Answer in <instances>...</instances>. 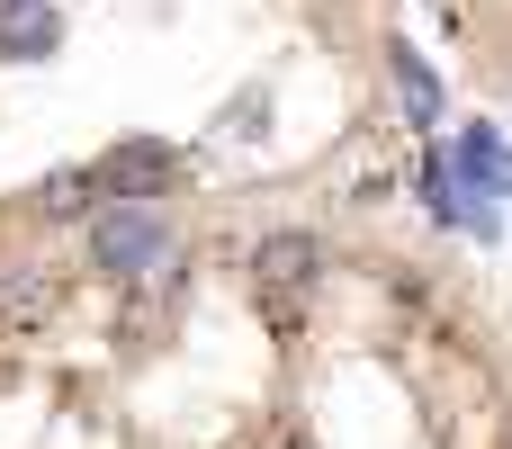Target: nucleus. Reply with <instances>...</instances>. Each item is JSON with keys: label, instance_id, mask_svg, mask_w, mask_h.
Wrapping results in <instances>:
<instances>
[{"label": "nucleus", "instance_id": "8", "mask_svg": "<svg viewBox=\"0 0 512 449\" xmlns=\"http://www.w3.org/2000/svg\"><path fill=\"white\" fill-rule=\"evenodd\" d=\"M504 90H512V81H504Z\"/></svg>", "mask_w": 512, "mask_h": 449}, {"label": "nucleus", "instance_id": "3", "mask_svg": "<svg viewBox=\"0 0 512 449\" xmlns=\"http://www.w3.org/2000/svg\"><path fill=\"white\" fill-rule=\"evenodd\" d=\"M324 234H306V225H279V234H261L252 243V288L270 297V306H297V297H315L324 288Z\"/></svg>", "mask_w": 512, "mask_h": 449}, {"label": "nucleus", "instance_id": "1", "mask_svg": "<svg viewBox=\"0 0 512 449\" xmlns=\"http://www.w3.org/2000/svg\"><path fill=\"white\" fill-rule=\"evenodd\" d=\"M81 243H90V270H99L108 288H144V279H162V270L180 261L171 207H126V198H108V207L81 225Z\"/></svg>", "mask_w": 512, "mask_h": 449}, {"label": "nucleus", "instance_id": "6", "mask_svg": "<svg viewBox=\"0 0 512 449\" xmlns=\"http://www.w3.org/2000/svg\"><path fill=\"white\" fill-rule=\"evenodd\" d=\"M387 72H396V90H405V117L432 126V117H441V81L423 72V54H414L405 36H387Z\"/></svg>", "mask_w": 512, "mask_h": 449}, {"label": "nucleus", "instance_id": "7", "mask_svg": "<svg viewBox=\"0 0 512 449\" xmlns=\"http://www.w3.org/2000/svg\"><path fill=\"white\" fill-rule=\"evenodd\" d=\"M441 9H450V18H459V9H477V0H441Z\"/></svg>", "mask_w": 512, "mask_h": 449}, {"label": "nucleus", "instance_id": "5", "mask_svg": "<svg viewBox=\"0 0 512 449\" xmlns=\"http://www.w3.org/2000/svg\"><path fill=\"white\" fill-rule=\"evenodd\" d=\"M54 45H63L54 0H9V9H0V63H36V54H54Z\"/></svg>", "mask_w": 512, "mask_h": 449}, {"label": "nucleus", "instance_id": "2", "mask_svg": "<svg viewBox=\"0 0 512 449\" xmlns=\"http://www.w3.org/2000/svg\"><path fill=\"white\" fill-rule=\"evenodd\" d=\"M90 171H99V189L126 198V207H162V198H180V189L198 180L189 144H171V135H117Z\"/></svg>", "mask_w": 512, "mask_h": 449}, {"label": "nucleus", "instance_id": "4", "mask_svg": "<svg viewBox=\"0 0 512 449\" xmlns=\"http://www.w3.org/2000/svg\"><path fill=\"white\" fill-rule=\"evenodd\" d=\"M54 306H63L54 270H0V333H45Z\"/></svg>", "mask_w": 512, "mask_h": 449}]
</instances>
